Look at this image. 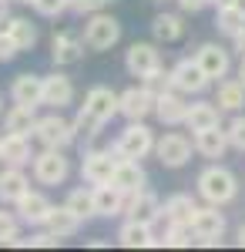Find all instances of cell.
Instances as JSON below:
<instances>
[{
  "label": "cell",
  "instance_id": "3",
  "mask_svg": "<svg viewBox=\"0 0 245 252\" xmlns=\"http://www.w3.org/2000/svg\"><path fill=\"white\" fill-rule=\"evenodd\" d=\"M34 138H37L44 148H67V145L77 141V131H74V121H64V118L54 111V115L37 118Z\"/></svg>",
  "mask_w": 245,
  "mask_h": 252
},
{
  "label": "cell",
  "instance_id": "16",
  "mask_svg": "<svg viewBox=\"0 0 245 252\" xmlns=\"http://www.w3.org/2000/svg\"><path fill=\"white\" fill-rule=\"evenodd\" d=\"M84 108L91 111V115H97L101 121H111L114 115H121V94H114L111 88H91L88 91V97H84Z\"/></svg>",
  "mask_w": 245,
  "mask_h": 252
},
{
  "label": "cell",
  "instance_id": "8",
  "mask_svg": "<svg viewBox=\"0 0 245 252\" xmlns=\"http://www.w3.org/2000/svg\"><path fill=\"white\" fill-rule=\"evenodd\" d=\"M67 172H71V165L61 155V148H44L40 155H34V178L40 185H61Z\"/></svg>",
  "mask_w": 245,
  "mask_h": 252
},
{
  "label": "cell",
  "instance_id": "12",
  "mask_svg": "<svg viewBox=\"0 0 245 252\" xmlns=\"http://www.w3.org/2000/svg\"><path fill=\"white\" fill-rule=\"evenodd\" d=\"M151 111H154V94H151L145 84L121 91V115L128 118V121H145Z\"/></svg>",
  "mask_w": 245,
  "mask_h": 252
},
{
  "label": "cell",
  "instance_id": "7",
  "mask_svg": "<svg viewBox=\"0 0 245 252\" xmlns=\"http://www.w3.org/2000/svg\"><path fill=\"white\" fill-rule=\"evenodd\" d=\"M171 84H175V91H182V94H202L208 84H212V78L202 71V64L195 58H185V61H178V64L171 67Z\"/></svg>",
  "mask_w": 245,
  "mask_h": 252
},
{
  "label": "cell",
  "instance_id": "1",
  "mask_svg": "<svg viewBox=\"0 0 245 252\" xmlns=\"http://www.w3.org/2000/svg\"><path fill=\"white\" fill-rule=\"evenodd\" d=\"M198 195L212 202V205H228L235 195H239V182L235 175L222 168V165H208L205 172L198 175Z\"/></svg>",
  "mask_w": 245,
  "mask_h": 252
},
{
  "label": "cell",
  "instance_id": "49",
  "mask_svg": "<svg viewBox=\"0 0 245 252\" xmlns=\"http://www.w3.org/2000/svg\"><path fill=\"white\" fill-rule=\"evenodd\" d=\"M235 7H239V10H242V14H245V0H235Z\"/></svg>",
  "mask_w": 245,
  "mask_h": 252
},
{
  "label": "cell",
  "instance_id": "41",
  "mask_svg": "<svg viewBox=\"0 0 245 252\" xmlns=\"http://www.w3.org/2000/svg\"><path fill=\"white\" fill-rule=\"evenodd\" d=\"M20 54L17 40L10 37V34H0V64H7V61H14Z\"/></svg>",
  "mask_w": 245,
  "mask_h": 252
},
{
  "label": "cell",
  "instance_id": "26",
  "mask_svg": "<svg viewBox=\"0 0 245 252\" xmlns=\"http://www.w3.org/2000/svg\"><path fill=\"white\" fill-rule=\"evenodd\" d=\"M0 158L7 161V165H27L31 161V138L27 135H14V131H7V135L0 138Z\"/></svg>",
  "mask_w": 245,
  "mask_h": 252
},
{
  "label": "cell",
  "instance_id": "35",
  "mask_svg": "<svg viewBox=\"0 0 245 252\" xmlns=\"http://www.w3.org/2000/svg\"><path fill=\"white\" fill-rule=\"evenodd\" d=\"M104 125H108V121H101L97 115H91L88 108H81V111H77V118H74V131H77V138H97Z\"/></svg>",
  "mask_w": 245,
  "mask_h": 252
},
{
  "label": "cell",
  "instance_id": "51",
  "mask_svg": "<svg viewBox=\"0 0 245 252\" xmlns=\"http://www.w3.org/2000/svg\"><path fill=\"white\" fill-rule=\"evenodd\" d=\"M205 3H218V0H205Z\"/></svg>",
  "mask_w": 245,
  "mask_h": 252
},
{
  "label": "cell",
  "instance_id": "9",
  "mask_svg": "<svg viewBox=\"0 0 245 252\" xmlns=\"http://www.w3.org/2000/svg\"><path fill=\"white\" fill-rule=\"evenodd\" d=\"M114 168H118V155L114 152H84V161H81V175L84 182L91 185H104L114 178Z\"/></svg>",
  "mask_w": 245,
  "mask_h": 252
},
{
  "label": "cell",
  "instance_id": "13",
  "mask_svg": "<svg viewBox=\"0 0 245 252\" xmlns=\"http://www.w3.org/2000/svg\"><path fill=\"white\" fill-rule=\"evenodd\" d=\"M124 212H128V219H134V222H154L161 212V202H158V195L148 192V189H138L134 195H128V205H124Z\"/></svg>",
  "mask_w": 245,
  "mask_h": 252
},
{
  "label": "cell",
  "instance_id": "45",
  "mask_svg": "<svg viewBox=\"0 0 245 252\" xmlns=\"http://www.w3.org/2000/svg\"><path fill=\"white\" fill-rule=\"evenodd\" d=\"M232 40H235V51H239V54H242V58H245V31H242V34H239V37H232Z\"/></svg>",
  "mask_w": 245,
  "mask_h": 252
},
{
  "label": "cell",
  "instance_id": "25",
  "mask_svg": "<svg viewBox=\"0 0 245 252\" xmlns=\"http://www.w3.org/2000/svg\"><path fill=\"white\" fill-rule=\"evenodd\" d=\"M24 192H31L27 175L20 172V165H7V168L0 172V202H14V205H17Z\"/></svg>",
  "mask_w": 245,
  "mask_h": 252
},
{
  "label": "cell",
  "instance_id": "11",
  "mask_svg": "<svg viewBox=\"0 0 245 252\" xmlns=\"http://www.w3.org/2000/svg\"><path fill=\"white\" fill-rule=\"evenodd\" d=\"M154 115L161 125H185V115H188V101L182 97V91L168 88L165 94L154 97Z\"/></svg>",
  "mask_w": 245,
  "mask_h": 252
},
{
  "label": "cell",
  "instance_id": "28",
  "mask_svg": "<svg viewBox=\"0 0 245 252\" xmlns=\"http://www.w3.org/2000/svg\"><path fill=\"white\" fill-rule=\"evenodd\" d=\"M81 222H84V219H81V215L64 202V205H54V209H51V215H47V222H44V225H47L54 235L67 239V235H74L77 229H81Z\"/></svg>",
  "mask_w": 245,
  "mask_h": 252
},
{
  "label": "cell",
  "instance_id": "47",
  "mask_svg": "<svg viewBox=\"0 0 245 252\" xmlns=\"http://www.w3.org/2000/svg\"><path fill=\"white\" fill-rule=\"evenodd\" d=\"M239 246H242V249H245V225H242V229H239Z\"/></svg>",
  "mask_w": 245,
  "mask_h": 252
},
{
  "label": "cell",
  "instance_id": "14",
  "mask_svg": "<svg viewBox=\"0 0 245 252\" xmlns=\"http://www.w3.org/2000/svg\"><path fill=\"white\" fill-rule=\"evenodd\" d=\"M195 61L202 64V71H205L212 81L225 78L228 67H232V61H228V51L222 44H202L198 51H195Z\"/></svg>",
  "mask_w": 245,
  "mask_h": 252
},
{
  "label": "cell",
  "instance_id": "21",
  "mask_svg": "<svg viewBox=\"0 0 245 252\" xmlns=\"http://www.w3.org/2000/svg\"><path fill=\"white\" fill-rule=\"evenodd\" d=\"M161 212H165V222H168V225H191V219H195V212H198V205H195L191 195L178 192V195H171V198H165Z\"/></svg>",
  "mask_w": 245,
  "mask_h": 252
},
{
  "label": "cell",
  "instance_id": "2",
  "mask_svg": "<svg viewBox=\"0 0 245 252\" xmlns=\"http://www.w3.org/2000/svg\"><path fill=\"white\" fill-rule=\"evenodd\" d=\"M154 135H151V128L145 125V121H131L124 131H121V138L114 141V155H118V161H124V158H134V161H141V158H148L151 152H154Z\"/></svg>",
  "mask_w": 245,
  "mask_h": 252
},
{
  "label": "cell",
  "instance_id": "43",
  "mask_svg": "<svg viewBox=\"0 0 245 252\" xmlns=\"http://www.w3.org/2000/svg\"><path fill=\"white\" fill-rule=\"evenodd\" d=\"M10 27H14V14L7 10V3L0 7V34H10Z\"/></svg>",
  "mask_w": 245,
  "mask_h": 252
},
{
  "label": "cell",
  "instance_id": "24",
  "mask_svg": "<svg viewBox=\"0 0 245 252\" xmlns=\"http://www.w3.org/2000/svg\"><path fill=\"white\" fill-rule=\"evenodd\" d=\"M222 125V108L212 101H198V104H188V115H185V128L188 131H205V128H215Z\"/></svg>",
  "mask_w": 245,
  "mask_h": 252
},
{
  "label": "cell",
  "instance_id": "20",
  "mask_svg": "<svg viewBox=\"0 0 245 252\" xmlns=\"http://www.w3.org/2000/svg\"><path fill=\"white\" fill-rule=\"evenodd\" d=\"M71 101H74V84H71V78H64V74H47L44 78V104L47 108L61 111Z\"/></svg>",
  "mask_w": 245,
  "mask_h": 252
},
{
  "label": "cell",
  "instance_id": "46",
  "mask_svg": "<svg viewBox=\"0 0 245 252\" xmlns=\"http://www.w3.org/2000/svg\"><path fill=\"white\" fill-rule=\"evenodd\" d=\"M239 81L245 84V58H242V64H239Z\"/></svg>",
  "mask_w": 245,
  "mask_h": 252
},
{
  "label": "cell",
  "instance_id": "53",
  "mask_svg": "<svg viewBox=\"0 0 245 252\" xmlns=\"http://www.w3.org/2000/svg\"><path fill=\"white\" fill-rule=\"evenodd\" d=\"M0 104H3V101H0ZM0 111H3V108H0Z\"/></svg>",
  "mask_w": 245,
  "mask_h": 252
},
{
  "label": "cell",
  "instance_id": "36",
  "mask_svg": "<svg viewBox=\"0 0 245 252\" xmlns=\"http://www.w3.org/2000/svg\"><path fill=\"white\" fill-rule=\"evenodd\" d=\"M191 242H198V235L191 225H168V232L161 239V246H171V249H185Z\"/></svg>",
  "mask_w": 245,
  "mask_h": 252
},
{
  "label": "cell",
  "instance_id": "40",
  "mask_svg": "<svg viewBox=\"0 0 245 252\" xmlns=\"http://www.w3.org/2000/svg\"><path fill=\"white\" fill-rule=\"evenodd\" d=\"M228 141H232V148L245 152V115H239L232 125H228Z\"/></svg>",
  "mask_w": 245,
  "mask_h": 252
},
{
  "label": "cell",
  "instance_id": "50",
  "mask_svg": "<svg viewBox=\"0 0 245 252\" xmlns=\"http://www.w3.org/2000/svg\"><path fill=\"white\" fill-rule=\"evenodd\" d=\"M20 3H34V0H20Z\"/></svg>",
  "mask_w": 245,
  "mask_h": 252
},
{
  "label": "cell",
  "instance_id": "34",
  "mask_svg": "<svg viewBox=\"0 0 245 252\" xmlns=\"http://www.w3.org/2000/svg\"><path fill=\"white\" fill-rule=\"evenodd\" d=\"M67 205H71L81 219L97 215V209H94V189H74V192L67 195Z\"/></svg>",
  "mask_w": 245,
  "mask_h": 252
},
{
  "label": "cell",
  "instance_id": "6",
  "mask_svg": "<svg viewBox=\"0 0 245 252\" xmlns=\"http://www.w3.org/2000/svg\"><path fill=\"white\" fill-rule=\"evenodd\" d=\"M222 205H212L208 202L205 209H198L195 219H191V229L198 235V242L202 246H218L222 242V235H225V215L218 212Z\"/></svg>",
  "mask_w": 245,
  "mask_h": 252
},
{
  "label": "cell",
  "instance_id": "19",
  "mask_svg": "<svg viewBox=\"0 0 245 252\" xmlns=\"http://www.w3.org/2000/svg\"><path fill=\"white\" fill-rule=\"evenodd\" d=\"M124 205H128V195L121 192L114 182L94 185V209H97V215H104V219L121 215V212H124Z\"/></svg>",
  "mask_w": 245,
  "mask_h": 252
},
{
  "label": "cell",
  "instance_id": "38",
  "mask_svg": "<svg viewBox=\"0 0 245 252\" xmlns=\"http://www.w3.org/2000/svg\"><path fill=\"white\" fill-rule=\"evenodd\" d=\"M111 0H67V10L71 14H97V10H104Z\"/></svg>",
  "mask_w": 245,
  "mask_h": 252
},
{
  "label": "cell",
  "instance_id": "48",
  "mask_svg": "<svg viewBox=\"0 0 245 252\" xmlns=\"http://www.w3.org/2000/svg\"><path fill=\"white\" fill-rule=\"evenodd\" d=\"M232 3H235V0H218L215 7H232Z\"/></svg>",
  "mask_w": 245,
  "mask_h": 252
},
{
  "label": "cell",
  "instance_id": "22",
  "mask_svg": "<svg viewBox=\"0 0 245 252\" xmlns=\"http://www.w3.org/2000/svg\"><path fill=\"white\" fill-rule=\"evenodd\" d=\"M114 185L121 189L124 195H134L138 189H145V182H148V175H145V168L134 161V158H124V161H118V168H114Z\"/></svg>",
  "mask_w": 245,
  "mask_h": 252
},
{
  "label": "cell",
  "instance_id": "4",
  "mask_svg": "<svg viewBox=\"0 0 245 252\" xmlns=\"http://www.w3.org/2000/svg\"><path fill=\"white\" fill-rule=\"evenodd\" d=\"M121 40V24L108 14H91V20L84 24V44L91 51H111L114 44Z\"/></svg>",
  "mask_w": 245,
  "mask_h": 252
},
{
  "label": "cell",
  "instance_id": "31",
  "mask_svg": "<svg viewBox=\"0 0 245 252\" xmlns=\"http://www.w3.org/2000/svg\"><path fill=\"white\" fill-rule=\"evenodd\" d=\"M151 34L158 44H171V40H178L185 34V24L178 14H158V17L151 20Z\"/></svg>",
  "mask_w": 245,
  "mask_h": 252
},
{
  "label": "cell",
  "instance_id": "44",
  "mask_svg": "<svg viewBox=\"0 0 245 252\" xmlns=\"http://www.w3.org/2000/svg\"><path fill=\"white\" fill-rule=\"evenodd\" d=\"M178 7H182V10H188V14H198V10L208 7V3H205V0H178Z\"/></svg>",
  "mask_w": 245,
  "mask_h": 252
},
{
  "label": "cell",
  "instance_id": "23",
  "mask_svg": "<svg viewBox=\"0 0 245 252\" xmlns=\"http://www.w3.org/2000/svg\"><path fill=\"white\" fill-rule=\"evenodd\" d=\"M118 242H121L124 249H148V246H161V239H154V235H151L148 222H134V219H128V222L121 225Z\"/></svg>",
  "mask_w": 245,
  "mask_h": 252
},
{
  "label": "cell",
  "instance_id": "5",
  "mask_svg": "<svg viewBox=\"0 0 245 252\" xmlns=\"http://www.w3.org/2000/svg\"><path fill=\"white\" fill-rule=\"evenodd\" d=\"M124 67H128L131 78L145 81V78H151V74L161 71V54H158L154 44H141V40H134L131 47H128V54H124Z\"/></svg>",
  "mask_w": 245,
  "mask_h": 252
},
{
  "label": "cell",
  "instance_id": "10",
  "mask_svg": "<svg viewBox=\"0 0 245 252\" xmlns=\"http://www.w3.org/2000/svg\"><path fill=\"white\" fill-rule=\"evenodd\" d=\"M154 155H158V161H161L165 168H182V165L191 158V141H188L185 135H175V131H168V135L158 138Z\"/></svg>",
  "mask_w": 245,
  "mask_h": 252
},
{
  "label": "cell",
  "instance_id": "32",
  "mask_svg": "<svg viewBox=\"0 0 245 252\" xmlns=\"http://www.w3.org/2000/svg\"><path fill=\"white\" fill-rule=\"evenodd\" d=\"M215 27L225 34V37H239L245 31V14L232 3V7H218V14H215Z\"/></svg>",
  "mask_w": 245,
  "mask_h": 252
},
{
  "label": "cell",
  "instance_id": "37",
  "mask_svg": "<svg viewBox=\"0 0 245 252\" xmlns=\"http://www.w3.org/2000/svg\"><path fill=\"white\" fill-rule=\"evenodd\" d=\"M17 239V219L10 212H0V246H10Z\"/></svg>",
  "mask_w": 245,
  "mask_h": 252
},
{
  "label": "cell",
  "instance_id": "30",
  "mask_svg": "<svg viewBox=\"0 0 245 252\" xmlns=\"http://www.w3.org/2000/svg\"><path fill=\"white\" fill-rule=\"evenodd\" d=\"M215 104H218L222 111H242L245 108V84L242 81H218Z\"/></svg>",
  "mask_w": 245,
  "mask_h": 252
},
{
  "label": "cell",
  "instance_id": "42",
  "mask_svg": "<svg viewBox=\"0 0 245 252\" xmlns=\"http://www.w3.org/2000/svg\"><path fill=\"white\" fill-rule=\"evenodd\" d=\"M57 242H61V235H54L51 229H47V232L31 235V249H54Z\"/></svg>",
  "mask_w": 245,
  "mask_h": 252
},
{
  "label": "cell",
  "instance_id": "39",
  "mask_svg": "<svg viewBox=\"0 0 245 252\" xmlns=\"http://www.w3.org/2000/svg\"><path fill=\"white\" fill-rule=\"evenodd\" d=\"M34 10L40 17H57L67 10V0H34Z\"/></svg>",
  "mask_w": 245,
  "mask_h": 252
},
{
  "label": "cell",
  "instance_id": "33",
  "mask_svg": "<svg viewBox=\"0 0 245 252\" xmlns=\"http://www.w3.org/2000/svg\"><path fill=\"white\" fill-rule=\"evenodd\" d=\"M10 37L17 40L20 51H31L37 44V27L31 24L27 17H14V27H10Z\"/></svg>",
  "mask_w": 245,
  "mask_h": 252
},
{
  "label": "cell",
  "instance_id": "18",
  "mask_svg": "<svg viewBox=\"0 0 245 252\" xmlns=\"http://www.w3.org/2000/svg\"><path fill=\"white\" fill-rule=\"evenodd\" d=\"M228 128L215 125V128H205V131H195V152L205 158H222L228 152Z\"/></svg>",
  "mask_w": 245,
  "mask_h": 252
},
{
  "label": "cell",
  "instance_id": "15",
  "mask_svg": "<svg viewBox=\"0 0 245 252\" xmlns=\"http://www.w3.org/2000/svg\"><path fill=\"white\" fill-rule=\"evenodd\" d=\"M10 97H14V104H31V108H37L44 104V78L40 74H17L14 84H10Z\"/></svg>",
  "mask_w": 245,
  "mask_h": 252
},
{
  "label": "cell",
  "instance_id": "27",
  "mask_svg": "<svg viewBox=\"0 0 245 252\" xmlns=\"http://www.w3.org/2000/svg\"><path fill=\"white\" fill-rule=\"evenodd\" d=\"M51 209H54V205H51L40 192H24V195H20V202H17L20 219L31 222V225H44L47 215H51Z\"/></svg>",
  "mask_w": 245,
  "mask_h": 252
},
{
  "label": "cell",
  "instance_id": "17",
  "mask_svg": "<svg viewBox=\"0 0 245 252\" xmlns=\"http://www.w3.org/2000/svg\"><path fill=\"white\" fill-rule=\"evenodd\" d=\"M84 40H77L74 34H54V40H51V61H54L57 67H67V64H77V61L84 58Z\"/></svg>",
  "mask_w": 245,
  "mask_h": 252
},
{
  "label": "cell",
  "instance_id": "29",
  "mask_svg": "<svg viewBox=\"0 0 245 252\" xmlns=\"http://www.w3.org/2000/svg\"><path fill=\"white\" fill-rule=\"evenodd\" d=\"M3 128L7 131H14V135H34V128H37V115H34V108L31 104H14L7 118H3Z\"/></svg>",
  "mask_w": 245,
  "mask_h": 252
},
{
  "label": "cell",
  "instance_id": "52",
  "mask_svg": "<svg viewBox=\"0 0 245 252\" xmlns=\"http://www.w3.org/2000/svg\"><path fill=\"white\" fill-rule=\"evenodd\" d=\"M3 3H7V0H0V7H3Z\"/></svg>",
  "mask_w": 245,
  "mask_h": 252
}]
</instances>
